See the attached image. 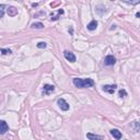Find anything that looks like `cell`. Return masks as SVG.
I'll return each instance as SVG.
<instances>
[{"mask_svg":"<svg viewBox=\"0 0 140 140\" xmlns=\"http://www.w3.org/2000/svg\"><path fill=\"white\" fill-rule=\"evenodd\" d=\"M116 89H117L116 84H106V85L103 86V91H104V92H107L109 94H114V93H115Z\"/></svg>","mask_w":140,"mask_h":140,"instance_id":"4","label":"cell"},{"mask_svg":"<svg viewBox=\"0 0 140 140\" xmlns=\"http://www.w3.org/2000/svg\"><path fill=\"white\" fill-rule=\"evenodd\" d=\"M62 14H63V10H62V9H59V10L57 11V13H56V14L52 13V16H50L52 18H50V19H52V21H56V20L59 19V18L61 17Z\"/></svg>","mask_w":140,"mask_h":140,"instance_id":"10","label":"cell"},{"mask_svg":"<svg viewBox=\"0 0 140 140\" xmlns=\"http://www.w3.org/2000/svg\"><path fill=\"white\" fill-rule=\"evenodd\" d=\"M73 84L75 86H77L79 89H83V88H90V86L94 85V81L92 79L88 78V79H81V78H75L73 79Z\"/></svg>","mask_w":140,"mask_h":140,"instance_id":"1","label":"cell"},{"mask_svg":"<svg viewBox=\"0 0 140 140\" xmlns=\"http://www.w3.org/2000/svg\"><path fill=\"white\" fill-rule=\"evenodd\" d=\"M4 9H6V6H4V4H0V18L3 17V14H4Z\"/></svg>","mask_w":140,"mask_h":140,"instance_id":"17","label":"cell"},{"mask_svg":"<svg viewBox=\"0 0 140 140\" xmlns=\"http://www.w3.org/2000/svg\"><path fill=\"white\" fill-rule=\"evenodd\" d=\"M37 46V48H46V46H47V44L45 42H40L39 44L36 45Z\"/></svg>","mask_w":140,"mask_h":140,"instance_id":"19","label":"cell"},{"mask_svg":"<svg viewBox=\"0 0 140 140\" xmlns=\"http://www.w3.org/2000/svg\"><path fill=\"white\" fill-rule=\"evenodd\" d=\"M136 17H137V18L140 17V13H139V12H137V13H136Z\"/></svg>","mask_w":140,"mask_h":140,"instance_id":"21","label":"cell"},{"mask_svg":"<svg viewBox=\"0 0 140 140\" xmlns=\"http://www.w3.org/2000/svg\"><path fill=\"white\" fill-rule=\"evenodd\" d=\"M111 135L114 137L116 140H119L121 139V137H123V135H121V132L118 130V129H112L111 130Z\"/></svg>","mask_w":140,"mask_h":140,"instance_id":"9","label":"cell"},{"mask_svg":"<svg viewBox=\"0 0 140 140\" xmlns=\"http://www.w3.org/2000/svg\"><path fill=\"white\" fill-rule=\"evenodd\" d=\"M32 27L33 29H43V27H44V24L40 23V22H35V23L32 24Z\"/></svg>","mask_w":140,"mask_h":140,"instance_id":"13","label":"cell"},{"mask_svg":"<svg viewBox=\"0 0 140 140\" xmlns=\"http://www.w3.org/2000/svg\"><path fill=\"white\" fill-rule=\"evenodd\" d=\"M104 63H105L106 66H113L116 63V58L114 57L113 55H107L105 57V59H104Z\"/></svg>","mask_w":140,"mask_h":140,"instance_id":"5","label":"cell"},{"mask_svg":"<svg viewBox=\"0 0 140 140\" xmlns=\"http://www.w3.org/2000/svg\"><path fill=\"white\" fill-rule=\"evenodd\" d=\"M63 56H65L66 59L70 62H76V60H77L76 55L73 54L72 52H69V50H65V52H63Z\"/></svg>","mask_w":140,"mask_h":140,"instance_id":"2","label":"cell"},{"mask_svg":"<svg viewBox=\"0 0 140 140\" xmlns=\"http://www.w3.org/2000/svg\"><path fill=\"white\" fill-rule=\"evenodd\" d=\"M86 138L89 140H103V136H100V135H94L91 134V132H88L86 134Z\"/></svg>","mask_w":140,"mask_h":140,"instance_id":"8","label":"cell"},{"mask_svg":"<svg viewBox=\"0 0 140 140\" xmlns=\"http://www.w3.org/2000/svg\"><path fill=\"white\" fill-rule=\"evenodd\" d=\"M131 127L135 129V131H136V132L139 131V123L137 120L136 121H132V123H131Z\"/></svg>","mask_w":140,"mask_h":140,"instance_id":"15","label":"cell"},{"mask_svg":"<svg viewBox=\"0 0 140 140\" xmlns=\"http://www.w3.org/2000/svg\"><path fill=\"white\" fill-rule=\"evenodd\" d=\"M8 130H9L8 124H7L4 120H0V135L6 134Z\"/></svg>","mask_w":140,"mask_h":140,"instance_id":"7","label":"cell"},{"mask_svg":"<svg viewBox=\"0 0 140 140\" xmlns=\"http://www.w3.org/2000/svg\"><path fill=\"white\" fill-rule=\"evenodd\" d=\"M54 91H55V86L52 84H45L43 86V94H45V95H48V94H50Z\"/></svg>","mask_w":140,"mask_h":140,"instance_id":"6","label":"cell"},{"mask_svg":"<svg viewBox=\"0 0 140 140\" xmlns=\"http://www.w3.org/2000/svg\"><path fill=\"white\" fill-rule=\"evenodd\" d=\"M57 104H58V106L61 108V111H68V109H69V107H70L69 104L66 102L65 99H58Z\"/></svg>","mask_w":140,"mask_h":140,"instance_id":"3","label":"cell"},{"mask_svg":"<svg viewBox=\"0 0 140 140\" xmlns=\"http://www.w3.org/2000/svg\"><path fill=\"white\" fill-rule=\"evenodd\" d=\"M0 53L2 55H8V54H12V50L9 49V48H1L0 49Z\"/></svg>","mask_w":140,"mask_h":140,"instance_id":"14","label":"cell"},{"mask_svg":"<svg viewBox=\"0 0 140 140\" xmlns=\"http://www.w3.org/2000/svg\"><path fill=\"white\" fill-rule=\"evenodd\" d=\"M17 13H18V10L14 8V7H9V9H8V14L9 16L13 17V16H16Z\"/></svg>","mask_w":140,"mask_h":140,"instance_id":"12","label":"cell"},{"mask_svg":"<svg viewBox=\"0 0 140 140\" xmlns=\"http://www.w3.org/2000/svg\"><path fill=\"white\" fill-rule=\"evenodd\" d=\"M118 95H119V98H120V99L125 98V96L127 95V92H126V90H119V92H118Z\"/></svg>","mask_w":140,"mask_h":140,"instance_id":"16","label":"cell"},{"mask_svg":"<svg viewBox=\"0 0 140 140\" xmlns=\"http://www.w3.org/2000/svg\"><path fill=\"white\" fill-rule=\"evenodd\" d=\"M96 11H98L100 14H103V12H105L106 10L104 9V7H103V6H99V7H98V9H96Z\"/></svg>","mask_w":140,"mask_h":140,"instance_id":"18","label":"cell"},{"mask_svg":"<svg viewBox=\"0 0 140 140\" xmlns=\"http://www.w3.org/2000/svg\"><path fill=\"white\" fill-rule=\"evenodd\" d=\"M69 33L71 35H73V29H72V27H70V29H69Z\"/></svg>","mask_w":140,"mask_h":140,"instance_id":"20","label":"cell"},{"mask_svg":"<svg viewBox=\"0 0 140 140\" xmlns=\"http://www.w3.org/2000/svg\"><path fill=\"white\" fill-rule=\"evenodd\" d=\"M86 27H88L89 31H94V30H96V27H98V21H95V20L91 21Z\"/></svg>","mask_w":140,"mask_h":140,"instance_id":"11","label":"cell"}]
</instances>
